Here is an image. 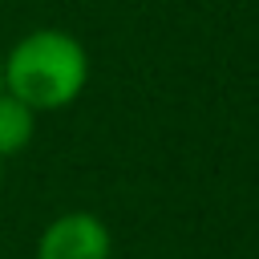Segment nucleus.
<instances>
[{"mask_svg": "<svg viewBox=\"0 0 259 259\" xmlns=\"http://www.w3.org/2000/svg\"><path fill=\"white\" fill-rule=\"evenodd\" d=\"M89 85V53L69 28H28L0 57V89L36 117L69 109Z\"/></svg>", "mask_w": 259, "mask_h": 259, "instance_id": "f257e3e1", "label": "nucleus"}, {"mask_svg": "<svg viewBox=\"0 0 259 259\" xmlns=\"http://www.w3.org/2000/svg\"><path fill=\"white\" fill-rule=\"evenodd\" d=\"M32 259H113V235L93 210H65L36 235Z\"/></svg>", "mask_w": 259, "mask_h": 259, "instance_id": "f03ea898", "label": "nucleus"}, {"mask_svg": "<svg viewBox=\"0 0 259 259\" xmlns=\"http://www.w3.org/2000/svg\"><path fill=\"white\" fill-rule=\"evenodd\" d=\"M32 138H36V113L0 89V162L24 154L32 146Z\"/></svg>", "mask_w": 259, "mask_h": 259, "instance_id": "7ed1b4c3", "label": "nucleus"}, {"mask_svg": "<svg viewBox=\"0 0 259 259\" xmlns=\"http://www.w3.org/2000/svg\"><path fill=\"white\" fill-rule=\"evenodd\" d=\"M0 190H4V162H0Z\"/></svg>", "mask_w": 259, "mask_h": 259, "instance_id": "20e7f679", "label": "nucleus"}, {"mask_svg": "<svg viewBox=\"0 0 259 259\" xmlns=\"http://www.w3.org/2000/svg\"><path fill=\"white\" fill-rule=\"evenodd\" d=\"M0 57H4V49H0Z\"/></svg>", "mask_w": 259, "mask_h": 259, "instance_id": "39448f33", "label": "nucleus"}]
</instances>
